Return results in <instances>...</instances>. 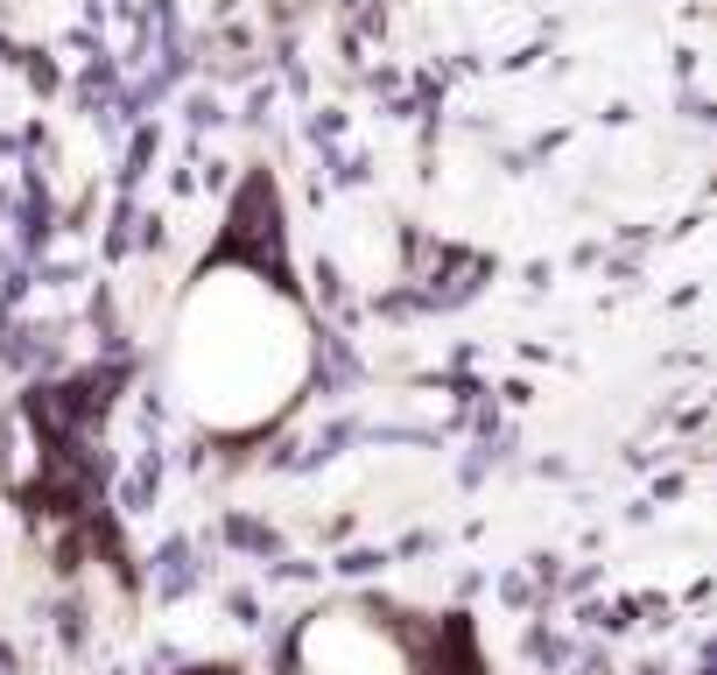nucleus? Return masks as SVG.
<instances>
[{
    "label": "nucleus",
    "mask_w": 717,
    "mask_h": 675,
    "mask_svg": "<svg viewBox=\"0 0 717 675\" xmlns=\"http://www.w3.org/2000/svg\"><path fill=\"white\" fill-rule=\"evenodd\" d=\"M317 331H309L296 288L267 267H204L183 296L169 338V394L177 409L219 443H246L303 401Z\"/></svg>",
    "instance_id": "nucleus-1"
}]
</instances>
